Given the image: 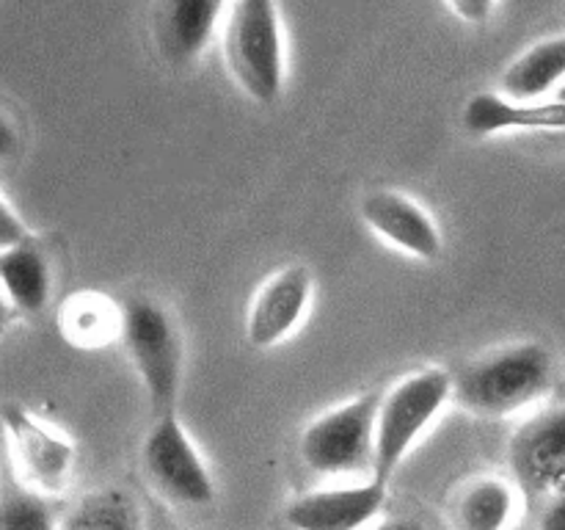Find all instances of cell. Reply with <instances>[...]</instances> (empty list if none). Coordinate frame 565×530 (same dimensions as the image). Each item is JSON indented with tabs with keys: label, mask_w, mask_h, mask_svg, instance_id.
<instances>
[{
	"label": "cell",
	"mask_w": 565,
	"mask_h": 530,
	"mask_svg": "<svg viewBox=\"0 0 565 530\" xmlns=\"http://www.w3.org/2000/svg\"><path fill=\"white\" fill-rule=\"evenodd\" d=\"M516 517V489L486 475L463 484L450 502L452 530H508Z\"/></svg>",
	"instance_id": "cell-16"
},
{
	"label": "cell",
	"mask_w": 565,
	"mask_h": 530,
	"mask_svg": "<svg viewBox=\"0 0 565 530\" xmlns=\"http://www.w3.org/2000/svg\"><path fill=\"white\" fill-rule=\"evenodd\" d=\"M9 312H11L9 301H6V298H3V293H0V329H3V326H6V320H9Z\"/></svg>",
	"instance_id": "cell-25"
},
{
	"label": "cell",
	"mask_w": 565,
	"mask_h": 530,
	"mask_svg": "<svg viewBox=\"0 0 565 530\" xmlns=\"http://www.w3.org/2000/svg\"><path fill=\"white\" fill-rule=\"evenodd\" d=\"M58 530H143V513L130 491L110 486L81 497L64 513Z\"/></svg>",
	"instance_id": "cell-18"
},
{
	"label": "cell",
	"mask_w": 565,
	"mask_h": 530,
	"mask_svg": "<svg viewBox=\"0 0 565 530\" xmlns=\"http://www.w3.org/2000/svg\"><path fill=\"white\" fill-rule=\"evenodd\" d=\"M25 237H31L25 221L20 219V213H17V210L6 202L3 193H0V252L17 246V243H22Z\"/></svg>",
	"instance_id": "cell-20"
},
{
	"label": "cell",
	"mask_w": 565,
	"mask_h": 530,
	"mask_svg": "<svg viewBox=\"0 0 565 530\" xmlns=\"http://www.w3.org/2000/svg\"><path fill=\"white\" fill-rule=\"evenodd\" d=\"M390 486L379 480L323 486L298 495L285 508V522L292 530H362L384 508Z\"/></svg>",
	"instance_id": "cell-10"
},
{
	"label": "cell",
	"mask_w": 565,
	"mask_h": 530,
	"mask_svg": "<svg viewBox=\"0 0 565 530\" xmlns=\"http://www.w3.org/2000/svg\"><path fill=\"white\" fill-rule=\"evenodd\" d=\"M450 9L456 11L461 20L478 25V22L489 20V14L494 11V3H486V0H458V3H450Z\"/></svg>",
	"instance_id": "cell-22"
},
{
	"label": "cell",
	"mask_w": 565,
	"mask_h": 530,
	"mask_svg": "<svg viewBox=\"0 0 565 530\" xmlns=\"http://www.w3.org/2000/svg\"><path fill=\"white\" fill-rule=\"evenodd\" d=\"M375 406L379 392H370L318 414L298 442L303 467L323 478H345L364 469L373 473Z\"/></svg>",
	"instance_id": "cell-5"
},
{
	"label": "cell",
	"mask_w": 565,
	"mask_h": 530,
	"mask_svg": "<svg viewBox=\"0 0 565 530\" xmlns=\"http://www.w3.org/2000/svg\"><path fill=\"white\" fill-rule=\"evenodd\" d=\"M224 17L218 0H166L152 11V36L169 66H191L207 50Z\"/></svg>",
	"instance_id": "cell-12"
},
{
	"label": "cell",
	"mask_w": 565,
	"mask_h": 530,
	"mask_svg": "<svg viewBox=\"0 0 565 530\" xmlns=\"http://www.w3.org/2000/svg\"><path fill=\"white\" fill-rule=\"evenodd\" d=\"M452 379L441 368H425L403 375L386 392H379L373 431V473L370 478L390 486L403 458L412 453L436 414L450 401Z\"/></svg>",
	"instance_id": "cell-3"
},
{
	"label": "cell",
	"mask_w": 565,
	"mask_h": 530,
	"mask_svg": "<svg viewBox=\"0 0 565 530\" xmlns=\"http://www.w3.org/2000/svg\"><path fill=\"white\" fill-rule=\"evenodd\" d=\"M508 464L527 497H550L565 484V406L535 412L513 431Z\"/></svg>",
	"instance_id": "cell-7"
},
{
	"label": "cell",
	"mask_w": 565,
	"mask_h": 530,
	"mask_svg": "<svg viewBox=\"0 0 565 530\" xmlns=\"http://www.w3.org/2000/svg\"><path fill=\"white\" fill-rule=\"evenodd\" d=\"M463 127L472 136H494L500 130H565V103L550 99L535 105H513L500 94H475L463 108Z\"/></svg>",
	"instance_id": "cell-14"
},
{
	"label": "cell",
	"mask_w": 565,
	"mask_h": 530,
	"mask_svg": "<svg viewBox=\"0 0 565 530\" xmlns=\"http://www.w3.org/2000/svg\"><path fill=\"white\" fill-rule=\"evenodd\" d=\"M141 469L160 497L177 506H210L215 480L177 412L154 417L141 445Z\"/></svg>",
	"instance_id": "cell-6"
},
{
	"label": "cell",
	"mask_w": 565,
	"mask_h": 530,
	"mask_svg": "<svg viewBox=\"0 0 565 530\" xmlns=\"http://www.w3.org/2000/svg\"><path fill=\"white\" fill-rule=\"evenodd\" d=\"M539 530H565V484L557 491H552L541 511Z\"/></svg>",
	"instance_id": "cell-21"
},
{
	"label": "cell",
	"mask_w": 565,
	"mask_h": 530,
	"mask_svg": "<svg viewBox=\"0 0 565 530\" xmlns=\"http://www.w3.org/2000/svg\"><path fill=\"white\" fill-rule=\"evenodd\" d=\"M61 335L77 348H103L121 335V307L99 293H75L58 315Z\"/></svg>",
	"instance_id": "cell-17"
},
{
	"label": "cell",
	"mask_w": 565,
	"mask_h": 530,
	"mask_svg": "<svg viewBox=\"0 0 565 530\" xmlns=\"http://www.w3.org/2000/svg\"><path fill=\"white\" fill-rule=\"evenodd\" d=\"M555 99H557V103H565V81L555 88Z\"/></svg>",
	"instance_id": "cell-26"
},
{
	"label": "cell",
	"mask_w": 565,
	"mask_h": 530,
	"mask_svg": "<svg viewBox=\"0 0 565 530\" xmlns=\"http://www.w3.org/2000/svg\"><path fill=\"white\" fill-rule=\"evenodd\" d=\"M450 379V401L463 412L475 417H508L552 390L555 357L541 342H513L469 359Z\"/></svg>",
	"instance_id": "cell-1"
},
{
	"label": "cell",
	"mask_w": 565,
	"mask_h": 530,
	"mask_svg": "<svg viewBox=\"0 0 565 530\" xmlns=\"http://www.w3.org/2000/svg\"><path fill=\"white\" fill-rule=\"evenodd\" d=\"M121 342L132 368L141 379L154 417L177 409L182 386V348L180 326L169 307L149 296H132L121 304Z\"/></svg>",
	"instance_id": "cell-4"
},
{
	"label": "cell",
	"mask_w": 565,
	"mask_h": 530,
	"mask_svg": "<svg viewBox=\"0 0 565 530\" xmlns=\"http://www.w3.org/2000/svg\"><path fill=\"white\" fill-rule=\"evenodd\" d=\"M17 147H20V132H17L14 121L0 110V160L11 158L17 152Z\"/></svg>",
	"instance_id": "cell-23"
},
{
	"label": "cell",
	"mask_w": 565,
	"mask_h": 530,
	"mask_svg": "<svg viewBox=\"0 0 565 530\" xmlns=\"http://www.w3.org/2000/svg\"><path fill=\"white\" fill-rule=\"evenodd\" d=\"M0 293L11 309L36 315L53 296V268L33 237L0 252Z\"/></svg>",
	"instance_id": "cell-13"
},
{
	"label": "cell",
	"mask_w": 565,
	"mask_h": 530,
	"mask_svg": "<svg viewBox=\"0 0 565 530\" xmlns=\"http://www.w3.org/2000/svg\"><path fill=\"white\" fill-rule=\"evenodd\" d=\"M221 53L226 72L246 97L270 105L285 92V25L279 6L268 0H237L224 6Z\"/></svg>",
	"instance_id": "cell-2"
},
{
	"label": "cell",
	"mask_w": 565,
	"mask_h": 530,
	"mask_svg": "<svg viewBox=\"0 0 565 530\" xmlns=\"http://www.w3.org/2000/svg\"><path fill=\"white\" fill-rule=\"evenodd\" d=\"M3 425L11 445V458H14V467L20 469L28 491L50 495L70 484L75 445L64 434L17 406L3 409Z\"/></svg>",
	"instance_id": "cell-8"
},
{
	"label": "cell",
	"mask_w": 565,
	"mask_h": 530,
	"mask_svg": "<svg viewBox=\"0 0 565 530\" xmlns=\"http://www.w3.org/2000/svg\"><path fill=\"white\" fill-rule=\"evenodd\" d=\"M565 81V36H552L519 55L502 75L500 86L508 103L535 105Z\"/></svg>",
	"instance_id": "cell-15"
},
{
	"label": "cell",
	"mask_w": 565,
	"mask_h": 530,
	"mask_svg": "<svg viewBox=\"0 0 565 530\" xmlns=\"http://www.w3.org/2000/svg\"><path fill=\"white\" fill-rule=\"evenodd\" d=\"M0 530H58V522L42 495L14 489L0 497Z\"/></svg>",
	"instance_id": "cell-19"
},
{
	"label": "cell",
	"mask_w": 565,
	"mask_h": 530,
	"mask_svg": "<svg viewBox=\"0 0 565 530\" xmlns=\"http://www.w3.org/2000/svg\"><path fill=\"white\" fill-rule=\"evenodd\" d=\"M362 221L390 246L417 259L441 254V232L428 210L397 191H370L359 204Z\"/></svg>",
	"instance_id": "cell-11"
},
{
	"label": "cell",
	"mask_w": 565,
	"mask_h": 530,
	"mask_svg": "<svg viewBox=\"0 0 565 530\" xmlns=\"http://www.w3.org/2000/svg\"><path fill=\"white\" fill-rule=\"evenodd\" d=\"M373 530H423V524L414 522V519H390V522H381Z\"/></svg>",
	"instance_id": "cell-24"
},
{
	"label": "cell",
	"mask_w": 565,
	"mask_h": 530,
	"mask_svg": "<svg viewBox=\"0 0 565 530\" xmlns=\"http://www.w3.org/2000/svg\"><path fill=\"white\" fill-rule=\"evenodd\" d=\"M312 271L307 265H287L263 282L246 312V337L254 348H274L285 342L307 318L312 304Z\"/></svg>",
	"instance_id": "cell-9"
}]
</instances>
